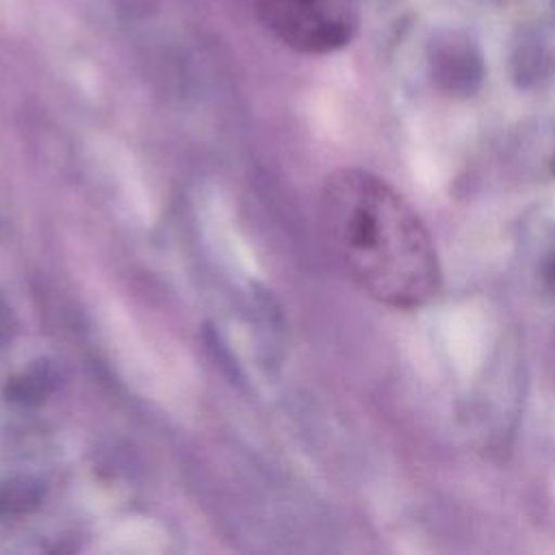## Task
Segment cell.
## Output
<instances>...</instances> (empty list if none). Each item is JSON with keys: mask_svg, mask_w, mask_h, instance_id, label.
I'll list each match as a JSON object with an SVG mask.
<instances>
[{"mask_svg": "<svg viewBox=\"0 0 555 555\" xmlns=\"http://www.w3.org/2000/svg\"><path fill=\"white\" fill-rule=\"evenodd\" d=\"M319 219L340 271L366 297L412 310L438 295L442 267L434 236L414 206L377 173L332 171L321 186Z\"/></svg>", "mask_w": 555, "mask_h": 555, "instance_id": "1", "label": "cell"}, {"mask_svg": "<svg viewBox=\"0 0 555 555\" xmlns=\"http://www.w3.org/2000/svg\"><path fill=\"white\" fill-rule=\"evenodd\" d=\"M258 13L282 43L306 54L338 50L353 33L345 0H258Z\"/></svg>", "mask_w": 555, "mask_h": 555, "instance_id": "2", "label": "cell"}]
</instances>
